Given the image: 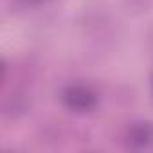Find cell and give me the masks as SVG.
<instances>
[{"label":"cell","instance_id":"6da1fadb","mask_svg":"<svg viewBox=\"0 0 153 153\" xmlns=\"http://www.w3.org/2000/svg\"><path fill=\"white\" fill-rule=\"evenodd\" d=\"M61 99L67 108L74 112H90L97 105V96L92 88L83 85H70L63 90Z\"/></svg>","mask_w":153,"mask_h":153},{"label":"cell","instance_id":"7a4b0ae2","mask_svg":"<svg viewBox=\"0 0 153 153\" xmlns=\"http://www.w3.org/2000/svg\"><path fill=\"white\" fill-rule=\"evenodd\" d=\"M126 144L133 149H148L153 146V123H135L126 130Z\"/></svg>","mask_w":153,"mask_h":153},{"label":"cell","instance_id":"3957f363","mask_svg":"<svg viewBox=\"0 0 153 153\" xmlns=\"http://www.w3.org/2000/svg\"><path fill=\"white\" fill-rule=\"evenodd\" d=\"M18 2H22L24 6H38V4L47 2V0H18Z\"/></svg>","mask_w":153,"mask_h":153}]
</instances>
